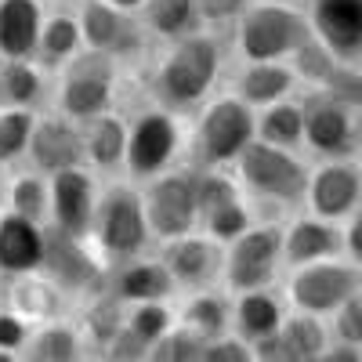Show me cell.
<instances>
[{
  "mask_svg": "<svg viewBox=\"0 0 362 362\" xmlns=\"http://www.w3.org/2000/svg\"><path fill=\"white\" fill-rule=\"evenodd\" d=\"M225 69V44L218 29H196L189 37L167 40V51L156 62L153 90L160 105L181 112L196 109L210 98Z\"/></svg>",
  "mask_w": 362,
  "mask_h": 362,
  "instance_id": "cell-1",
  "label": "cell"
},
{
  "mask_svg": "<svg viewBox=\"0 0 362 362\" xmlns=\"http://www.w3.org/2000/svg\"><path fill=\"white\" fill-rule=\"evenodd\" d=\"M254 138H257V109H250L235 90L206 98L189 138L192 148L189 160L196 170H218V167L228 170Z\"/></svg>",
  "mask_w": 362,
  "mask_h": 362,
  "instance_id": "cell-2",
  "label": "cell"
},
{
  "mask_svg": "<svg viewBox=\"0 0 362 362\" xmlns=\"http://www.w3.org/2000/svg\"><path fill=\"white\" fill-rule=\"evenodd\" d=\"M232 170H235L239 189L254 199H261V203L283 206V210L305 206L312 170L297 156V148H283V145L254 138L243 153H239Z\"/></svg>",
  "mask_w": 362,
  "mask_h": 362,
  "instance_id": "cell-3",
  "label": "cell"
},
{
  "mask_svg": "<svg viewBox=\"0 0 362 362\" xmlns=\"http://www.w3.org/2000/svg\"><path fill=\"white\" fill-rule=\"evenodd\" d=\"M308 37L312 18L308 8H297V0H250L235 22V51L243 62H286Z\"/></svg>",
  "mask_w": 362,
  "mask_h": 362,
  "instance_id": "cell-4",
  "label": "cell"
},
{
  "mask_svg": "<svg viewBox=\"0 0 362 362\" xmlns=\"http://www.w3.org/2000/svg\"><path fill=\"white\" fill-rule=\"evenodd\" d=\"M153 228H148V214H145V199L134 185H109L98 196V210H95V225H90V243L105 257V264L138 257Z\"/></svg>",
  "mask_w": 362,
  "mask_h": 362,
  "instance_id": "cell-5",
  "label": "cell"
},
{
  "mask_svg": "<svg viewBox=\"0 0 362 362\" xmlns=\"http://www.w3.org/2000/svg\"><path fill=\"white\" fill-rule=\"evenodd\" d=\"M358 290H362V268L351 264L344 254L286 268V283H283L286 305L312 315H334Z\"/></svg>",
  "mask_w": 362,
  "mask_h": 362,
  "instance_id": "cell-6",
  "label": "cell"
},
{
  "mask_svg": "<svg viewBox=\"0 0 362 362\" xmlns=\"http://www.w3.org/2000/svg\"><path fill=\"white\" fill-rule=\"evenodd\" d=\"M283 272V225L279 221H254L243 235L225 243L221 286L228 293L264 290Z\"/></svg>",
  "mask_w": 362,
  "mask_h": 362,
  "instance_id": "cell-7",
  "label": "cell"
},
{
  "mask_svg": "<svg viewBox=\"0 0 362 362\" xmlns=\"http://www.w3.org/2000/svg\"><path fill=\"white\" fill-rule=\"evenodd\" d=\"M145 214L153 239L167 243L185 232L199 228V199H196V167L192 170H160L156 177H148V185L141 189Z\"/></svg>",
  "mask_w": 362,
  "mask_h": 362,
  "instance_id": "cell-8",
  "label": "cell"
},
{
  "mask_svg": "<svg viewBox=\"0 0 362 362\" xmlns=\"http://www.w3.org/2000/svg\"><path fill=\"white\" fill-rule=\"evenodd\" d=\"M112 95H116V58L105 51H87L73 58L62 76L58 112H66L76 124H87V119L112 109Z\"/></svg>",
  "mask_w": 362,
  "mask_h": 362,
  "instance_id": "cell-9",
  "label": "cell"
},
{
  "mask_svg": "<svg viewBox=\"0 0 362 362\" xmlns=\"http://www.w3.org/2000/svg\"><path fill=\"white\" fill-rule=\"evenodd\" d=\"M44 276H51L66 293H98L105 290L109 264L105 257L87 247V235H73L47 225V247H44Z\"/></svg>",
  "mask_w": 362,
  "mask_h": 362,
  "instance_id": "cell-10",
  "label": "cell"
},
{
  "mask_svg": "<svg viewBox=\"0 0 362 362\" xmlns=\"http://www.w3.org/2000/svg\"><path fill=\"white\" fill-rule=\"evenodd\" d=\"M177 148H181V127H177L174 109H167V105L148 109V112L134 116V124H131L124 167L131 177L148 181L174 163Z\"/></svg>",
  "mask_w": 362,
  "mask_h": 362,
  "instance_id": "cell-11",
  "label": "cell"
},
{
  "mask_svg": "<svg viewBox=\"0 0 362 362\" xmlns=\"http://www.w3.org/2000/svg\"><path fill=\"white\" fill-rule=\"evenodd\" d=\"M305 105V145L315 156H351L355 153V134H358V112L329 98L322 87H308L300 98Z\"/></svg>",
  "mask_w": 362,
  "mask_h": 362,
  "instance_id": "cell-12",
  "label": "cell"
},
{
  "mask_svg": "<svg viewBox=\"0 0 362 362\" xmlns=\"http://www.w3.org/2000/svg\"><path fill=\"white\" fill-rule=\"evenodd\" d=\"M362 203V163L355 156H326L312 167L305 210L329 221H344Z\"/></svg>",
  "mask_w": 362,
  "mask_h": 362,
  "instance_id": "cell-13",
  "label": "cell"
},
{
  "mask_svg": "<svg viewBox=\"0 0 362 362\" xmlns=\"http://www.w3.org/2000/svg\"><path fill=\"white\" fill-rule=\"evenodd\" d=\"M163 264L170 272V279L177 290H210L221 283V268H225V243L210 239L203 228L185 232L177 239L163 243Z\"/></svg>",
  "mask_w": 362,
  "mask_h": 362,
  "instance_id": "cell-14",
  "label": "cell"
},
{
  "mask_svg": "<svg viewBox=\"0 0 362 362\" xmlns=\"http://www.w3.org/2000/svg\"><path fill=\"white\" fill-rule=\"evenodd\" d=\"M134 11H124L109 0H83L80 8V33L87 51H105L112 58H131L141 51V29L131 18Z\"/></svg>",
  "mask_w": 362,
  "mask_h": 362,
  "instance_id": "cell-15",
  "label": "cell"
},
{
  "mask_svg": "<svg viewBox=\"0 0 362 362\" xmlns=\"http://www.w3.org/2000/svg\"><path fill=\"white\" fill-rule=\"evenodd\" d=\"M98 196L102 192L95 185V177L83 167L51 174V225L62 232H73V235H90Z\"/></svg>",
  "mask_w": 362,
  "mask_h": 362,
  "instance_id": "cell-16",
  "label": "cell"
},
{
  "mask_svg": "<svg viewBox=\"0 0 362 362\" xmlns=\"http://www.w3.org/2000/svg\"><path fill=\"white\" fill-rule=\"evenodd\" d=\"M83 124L62 116L51 119H37L33 138H29V160L40 174H58L69 167H83L87 163V141H83Z\"/></svg>",
  "mask_w": 362,
  "mask_h": 362,
  "instance_id": "cell-17",
  "label": "cell"
},
{
  "mask_svg": "<svg viewBox=\"0 0 362 362\" xmlns=\"http://www.w3.org/2000/svg\"><path fill=\"white\" fill-rule=\"evenodd\" d=\"M312 33L341 62L362 58V0H308Z\"/></svg>",
  "mask_w": 362,
  "mask_h": 362,
  "instance_id": "cell-18",
  "label": "cell"
},
{
  "mask_svg": "<svg viewBox=\"0 0 362 362\" xmlns=\"http://www.w3.org/2000/svg\"><path fill=\"white\" fill-rule=\"evenodd\" d=\"M344 254V228L341 221H329L319 214H300L283 225V272L322 261V257H341Z\"/></svg>",
  "mask_w": 362,
  "mask_h": 362,
  "instance_id": "cell-19",
  "label": "cell"
},
{
  "mask_svg": "<svg viewBox=\"0 0 362 362\" xmlns=\"http://www.w3.org/2000/svg\"><path fill=\"white\" fill-rule=\"evenodd\" d=\"M47 228L40 221L22 218L18 210H0V272L4 276H25L44 268Z\"/></svg>",
  "mask_w": 362,
  "mask_h": 362,
  "instance_id": "cell-20",
  "label": "cell"
},
{
  "mask_svg": "<svg viewBox=\"0 0 362 362\" xmlns=\"http://www.w3.org/2000/svg\"><path fill=\"white\" fill-rule=\"evenodd\" d=\"M105 286L119 300H127V305H138V300H170L177 293L163 257H141V254L109 264Z\"/></svg>",
  "mask_w": 362,
  "mask_h": 362,
  "instance_id": "cell-21",
  "label": "cell"
},
{
  "mask_svg": "<svg viewBox=\"0 0 362 362\" xmlns=\"http://www.w3.org/2000/svg\"><path fill=\"white\" fill-rule=\"evenodd\" d=\"M286 312H290L286 297H279L272 286L232 293V329L250 344L268 337V334H276L286 319Z\"/></svg>",
  "mask_w": 362,
  "mask_h": 362,
  "instance_id": "cell-22",
  "label": "cell"
},
{
  "mask_svg": "<svg viewBox=\"0 0 362 362\" xmlns=\"http://www.w3.org/2000/svg\"><path fill=\"white\" fill-rule=\"evenodd\" d=\"M44 18L40 0H0V58H33Z\"/></svg>",
  "mask_w": 362,
  "mask_h": 362,
  "instance_id": "cell-23",
  "label": "cell"
},
{
  "mask_svg": "<svg viewBox=\"0 0 362 362\" xmlns=\"http://www.w3.org/2000/svg\"><path fill=\"white\" fill-rule=\"evenodd\" d=\"M8 308H15L29 326H40L51 319H62L66 290L51 276H44V272H25V276H15V283H11Z\"/></svg>",
  "mask_w": 362,
  "mask_h": 362,
  "instance_id": "cell-24",
  "label": "cell"
},
{
  "mask_svg": "<svg viewBox=\"0 0 362 362\" xmlns=\"http://www.w3.org/2000/svg\"><path fill=\"white\" fill-rule=\"evenodd\" d=\"M297 76L290 69V62H247L235 76V95L243 98L250 109H264L272 102H283L293 95Z\"/></svg>",
  "mask_w": 362,
  "mask_h": 362,
  "instance_id": "cell-25",
  "label": "cell"
},
{
  "mask_svg": "<svg viewBox=\"0 0 362 362\" xmlns=\"http://www.w3.org/2000/svg\"><path fill=\"white\" fill-rule=\"evenodd\" d=\"M127 138H131V124H124V116L116 112H102L95 119H87V163L95 170H116L127 160Z\"/></svg>",
  "mask_w": 362,
  "mask_h": 362,
  "instance_id": "cell-26",
  "label": "cell"
},
{
  "mask_svg": "<svg viewBox=\"0 0 362 362\" xmlns=\"http://www.w3.org/2000/svg\"><path fill=\"white\" fill-rule=\"evenodd\" d=\"M279 341H283L286 362H319L329 344V326L322 322V315L290 308L279 326Z\"/></svg>",
  "mask_w": 362,
  "mask_h": 362,
  "instance_id": "cell-27",
  "label": "cell"
},
{
  "mask_svg": "<svg viewBox=\"0 0 362 362\" xmlns=\"http://www.w3.org/2000/svg\"><path fill=\"white\" fill-rule=\"evenodd\" d=\"M177 322H185L189 329H196L203 341H214V337L228 334V326H232V293H221L214 286L210 290H192L189 300L177 312Z\"/></svg>",
  "mask_w": 362,
  "mask_h": 362,
  "instance_id": "cell-28",
  "label": "cell"
},
{
  "mask_svg": "<svg viewBox=\"0 0 362 362\" xmlns=\"http://www.w3.org/2000/svg\"><path fill=\"white\" fill-rule=\"evenodd\" d=\"M83 351V337L80 329L62 322V319H51V322H40L33 326L25 348H22V358H33V362H76Z\"/></svg>",
  "mask_w": 362,
  "mask_h": 362,
  "instance_id": "cell-29",
  "label": "cell"
},
{
  "mask_svg": "<svg viewBox=\"0 0 362 362\" xmlns=\"http://www.w3.org/2000/svg\"><path fill=\"white\" fill-rule=\"evenodd\" d=\"M141 22L160 40H177V37H189L196 29H203L196 0H145Z\"/></svg>",
  "mask_w": 362,
  "mask_h": 362,
  "instance_id": "cell-30",
  "label": "cell"
},
{
  "mask_svg": "<svg viewBox=\"0 0 362 362\" xmlns=\"http://www.w3.org/2000/svg\"><path fill=\"white\" fill-rule=\"evenodd\" d=\"M257 138L283 145V148H300L305 145V105L300 98H283L257 109Z\"/></svg>",
  "mask_w": 362,
  "mask_h": 362,
  "instance_id": "cell-31",
  "label": "cell"
},
{
  "mask_svg": "<svg viewBox=\"0 0 362 362\" xmlns=\"http://www.w3.org/2000/svg\"><path fill=\"white\" fill-rule=\"evenodd\" d=\"M124 322H127V300H119V297L105 286V290H98V293H90L87 308H83L80 329L87 334V341L102 351V348L119 334V329H124Z\"/></svg>",
  "mask_w": 362,
  "mask_h": 362,
  "instance_id": "cell-32",
  "label": "cell"
},
{
  "mask_svg": "<svg viewBox=\"0 0 362 362\" xmlns=\"http://www.w3.org/2000/svg\"><path fill=\"white\" fill-rule=\"evenodd\" d=\"M83 47V33H80V18L73 15H47L44 29H40V44L37 54L44 66H66L80 54Z\"/></svg>",
  "mask_w": 362,
  "mask_h": 362,
  "instance_id": "cell-33",
  "label": "cell"
},
{
  "mask_svg": "<svg viewBox=\"0 0 362 362\" xmlns=\"http://www.w3.org/2000/svg\"><path fill=\"white\" fill-rule=\"evenodd\" d=\"M44 95V76L29 58H4L0 62V105L33 109Z\"/></svg>",
  "mask_w": 362,
  "mask_h": 362,
  "instance_id": "cell-34",
  "label": "cell"
},
{
  "mask_svg": "<svg viewBox=\"0 0 362 362\" xmlns=\"http://www.w3.org/2000/svg\"><path fill=\"white\" fill-rule=\"evenodd\" d=\"M250 225H254V210L247 203V192H239V196L218 203L214 210H206V214L199 218V228L210 239H218V243H232V239L243 235Z\"/></svg>",
  "mask_w": 362,
  "mask_h": 362,
  "instance_id": "cell-35",
  "label": "cell"
},
{
  "mask_svg": "<svg viewBox=\"0 0 362 362\" xmlns=\"http://www.w3.org/2000/svg\"><path fill=\"white\" fill-rule=\"evenodd\" d=\"M286 62H290V69H293V76H297V83H308V87H322L326 80H329V73H334L337 69V62H341V58L334 54V51H329L315 33L305 40V44H300L290 58H286Z\"/></svg>",
  "mask_w": 362,
  "mask_h": 362,
  "instance_id": "cell-36",
  "label": "cell"
},
{
  "mask_svg": "<svg viewBox=\"0 0 362 362\" xmlns=\"http://www.w3.org/2000/svg\"><path fill=\"white\" fill-rule=\"evenodd\" d=\"M8 206L18 210L29 221H47L51 218V185L40 174H18L8 185Z\"/></svg>",
  "mask_w": 362,
  "mask_h": 362,
  "instance_id": "cell-37",
  "label": "cell"
},
{
  "mask_svg": "<svg viewBox=\"0 0 362 362\" xmlns=\"http://www.w3.org/2000/svg\"><path fill=\"white\" fill-rule=\"evenodd\" d=\"M37 116L33 109H18V105H0V167L18 160L29 153V138H33Z\"/></svg>",
  "mask_w": 362,
  "mask_h": 362,
  "instance_id": "cell-38",
  "label": "cell"
},
{
  "mask_svg": "<svg viewBox=\"0 0 362 362\" xmlns=\"http://www.w3.org/2000/svg\"><path fill=\"white\" fill-rule=\"evenodd\" d=\"M174 322H177V315L167 300H138V305H127V326L148 348H153Z\"/></svg>",
  "mask_w": 362,
  "mask_h": 362,
  "instance_id": "cell-39",
  "label": "cell"
},
{
  "mask_svg": "<svg viewBox=\"0 0 362 362\" xmlns=\"http://www.w3.org/2000/svg\"><path fill=\"white\" fill-rule=\"evenodd\" d=\"M203 344L206 341L196 334V329H189L185 322H174L167 334L148 348V358L153 362H199Z\"/></svg>",
  "mask_w": 362,
  "mask_h": 362,
  "instance_id": "cell-40",
  "label": "cell"
},
{
  "mask_svg": "<svg viewBox=\"0 0 362 362\" xmlns=\"http://www.w3.org/2000/svg\"><path fill=\"white\" fill-rule=\"evenodd\" d=\"M322 90L362 116V69H358V62H337V69L322 83Z\"/></svg>",
  "mask_w": 362,
  "mask_h": 362,
  "instance_id": "cell-41",
  "label": "cell"
},
{
  "mask_svg": "<svg viewBox=\"0 0 362 362\" xmlns=\"http://www.w3.org/2000/svg\"><path fill=\"white\" fill-rule=\"evenodd\" d=\"M329 337L362 348V290L355 297H348L344 305L329 315Z\"/></svg>",
  "mask_w": 362,
  "mask_h": 362,
  "instance_id": "cell-42",
  "label": "cell"
},
{
  "mask_svg": "<svg viewBox=\"0 0 362 362\" xmlns=\"http://www.w3.org/2000/svg\"><path fill=\"white\" fill-rule=\"evenodd\" d=\"M199 362H254V344L243 341L232 329V334H221L214 341H206Z\"/></svg>",
  "mask_w": 362,
  "mask_h": 362,
  "instance_id": "cell-43",
  "label": "cell"
},
{
  "mask_svg": "<svg viewBox=\"0 0 362 362\" xmlns=\"http://www.w3.org/2000/svg\"><path fill=\"white\" fill-rule=\"evenodd\" d=\"M199 4V18H203V29H221L225 25H235L243 18V11L250 8V0H196Z\"/></svg>",
  "mask_w": 362,
  "mask_h": 362,
  "instance_id": "cell-44",
  "label": "cell"
},
{
  "mask_svg": "<svg viewBox=\"0 0 362 362\" xmlns=\"http://www.w3.org/2000/svg\"><path fill=\"white\" fill-rule=\"evenodd\" d=\"M102 355L112 358V362H138V358H148V344L124 322V329H119V334L102 348Z\"/></svg>",
  "mask_w": 362,
  "mask_h": 362,
  "instance_id": "cell-45",
  "label": "cell"
},
{
  "mask_svg": "<svg viewBox=\"0 0 362 362\" xmlns=\"http://www.w3.org/2000/svg\"><path fill=\"white\" fill-rule=\"evenodd\" d=\"M29 334H33V326H29L15 308H0V348H4V351H18V355H22V348H25Z\"/></svg>",
  "mask_w": 362,
  "mask_h": 362,
  "instance_id": "cell-46",
  "label": "cell"
},
{
  "mask_svg": "<svg viewBox=\"0 0 362 362\" xmlns=\"http://www.w3.org/2000/svg\"><path fill=\"white\" fill-rule=\"evenodd\" d=\"M341 228H344V257L362 268V203L341 221Z\"/></svg>",
  "mask_w": 362,
  "mask_h": 362,
  "instance_id": "cell-47",
  "label": "cell"
},
{
  "mask_svg": "<svg viewBox=\"0 0 362 362\" xmlns=\"http://www.w3.org/2000/svg\"><path fill=\"white\" fill-rule=\"evenodd\" d=\"M109 4H116V8H124V11H141V4H145V0H109Z\"/></svg>",
  "mask_w": 362,
  "mask_h": 362,
  "instance_id": "cell-48",
  "label": "cell"
},
{
  "mask_svg": "<svg viewBox=\"0 0 362 362\" xmlns=\"http://www.w3.org/2000/svg\"><path fill=\"white\" fill-rule=\"evenodd\" d=\"M358 163H362V116H358V134H355V153H351Z\"/></svg>",
  "mask_w": 362,
  "mask_h": 362,
  "instance_id": "cell-49",
  "label": "cell"
},
{
  "mask_svg": "<svg viewBox=\"0 0 362 362\" xmlns=\"http://www.w3.org/2000/svg\"><path fill=\"white\" fill-rule=\"evenodd\" d=\"M8 199V185H4V177H0V203Z\"/></svg>",
  "mask_w": 362,
  "mask_h": 362,
  "instance_id": "cell-50",
  "label": "cell"
},
{
  "mask_svg": "<svg viewBox=\"0 0 362 362\" xmlns=\"http://www.w3.org/2000/svg\"><path fill=\"white\" fill-rule=\"evenodd\" d=\"M358 69H362V58H358Z\"/></svg>",
  "mask_w": 362,
  "mask_h": 362,
  "instance_id": "cell-51",
  "label": "cell"
},
{
  "mask_svg": "<svg viewBox=\"0 0 362 362\" xmlns=\"http://www.w3.org/2000/svg\"><path fill=\"white\" fill-rule=\"evenodd\" d=\"M300 4H308V0H300Z\"/></svg>",
  "mask_w": 362,
  "mask_h": 362,
  "instance_id": "cell-52",
  "label": "cell"
}]
</instances>
